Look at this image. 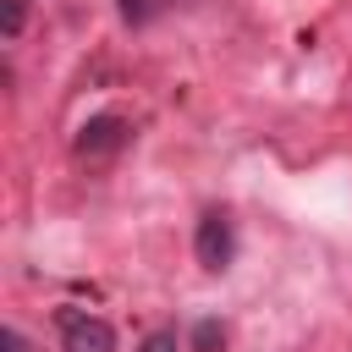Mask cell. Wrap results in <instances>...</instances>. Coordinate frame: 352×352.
<instances>
[{
    "label": "cell",
    "mask_w": 352,
    "mask_h": 352,
    "mask_svg": "<svg viewBox=\"0 0 352 352\" xmlns=\"http://www.w3.org/2000/svg\"><path fill=\"white\" fill-rule=\"evenodd\" d=\"M176 0H121V16L132 22V28H143V22H154L160 11H170Z\"/></svg>",
    "instance_id": "5"
},
{
    "label": "cell",
    "mask_w": 352,
    "mask_h": 352,
    "mask_svg": "<svg viewBox=\"0 0 352 352\" xmlns=\"http://www.w3.org/2000/svg\"><path fill=\"white\" fill-rule=\"evenodd\" d=\"M192 352H226V324L220 319H198L192 324Z\"/></svg>",
    "instance_id": "4"
},
{
    "label": "cell",
    "mask_w": 352,
    "mask_h": 352,
    "mask_svg": "<svg viewBox=\"0 0 352 352\" xmlns=\"http://www.w3.org/2000/svg\"><path fill=\"white\" fill-rule=\"evenodd\" d=\"M0 341H6V352H28V341H22V330H6Z\"/></svg>",
    "instance_id": "8"
},
{
    "label": "cell",
    "mask_w": 352,
    "mask_h": 352,
    "mask_svg": "<svg viewBox=\"0 0 352 352\" xmlns=\"http://www.w3.org/2000/svg\"><path fill=\"white\" fill-rule=\"evenodd\" d=\"M138 352H176V341H170V336H165V330H160V336H148V341H143V346H138Z\"/></svg>",
    "instance_id": "7"
},
{
    "label": "cell",
    "mask_w": 352,
    "mask_h": 352,
    "mask_svg": "<svg viewBox=\"0 0 352 352\" xmlns=\"http://www.w3.org/2000/svg\"><path fill=\"white\" fill-rule=\"evenodd\" d=\"M22 22H28V6H22V0H6V44L22 33Z\"/></svg>",
    "instance_id": "6"
},
{
    "label": "cell",
    "mask_w": 352,
    "mask_h": 352,
    "mask_svg": "<svg viewBox=\"0 0 352 352\" xmlns=\"http://www.w3.org/2000/svg\"><path fill=\"white\" fill-rule=\"evenodd\" d=\"M60 341L66 352H116V330L82 308H60Z\"/></svg>",
    "instance_id": "2"
},
{
    "label": "cell",
    "mask_w": 352,
    "mask_h": 352,
    "mask_svg": "<svg viewBox=\"0 0 352 352\" xmlns=\"http://www.w3.org/2000/svg\"><path fill=\"white\" fill-rule=\"evenodd\" d=\"M126 121L121 116H94V121H82L77 126V154H88V160H99V154H116L121 143H126Z\"/></svg>",
    "instance_id": "3"
},
{
    "label": "cell",
    "mask_w": 352,
    "mask_h": 352,
    "mask_svg": "<svg viewBox=\"0 0 352 352\" xmlns=\"http://www.w3.org/2000/svg\"><path fill=\"white\" fill-rule=\"evenodd\" d=\"M192 253H198L204 270H226L236 258V226H231L226 209H204V220L192 231Z\"/></svg>",
    "instance_id": "1"
}]
</instances>
